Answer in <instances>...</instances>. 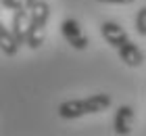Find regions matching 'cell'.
Returning a JSON list of instances; mask_svg holds the SVG:
<instances>
[{
	"mask_svg": "<svg viewBox=\"0 0 146 136\" xmlns=\"http://www.w3.org/2000/svg\"><path fill=\"white\" fill-rule=\"evenodd\" d=\"M113 98L111 94H92L88 98H73V100H65L58 105V115L63 119H77L84 115H94V113H102L111 107Z\"/></svg>",
	"mask_w": 146,
	"mask_h": 136,
	"instance_id": "1",
	"label": "cell"
},
{
	"mask_svg": "<svg viewBox=\"0 0 146 136\" xmlns=\"http://www.w3.org/2000/svg\"><path fill=\"white\" fill-rule=\"evenodd\" d=\"M48 19H50V4L46 2V0H38L29 9L27 27H25V44H27L31 50H36L44 44Z\"/></svg>",
	"mask_w": 146,
	"mask_h": 136,
	"instance_id": "2",
	"label": "cell"
},
{
	"mask_svg": "<svg viewBox=\"0 0 146 136\" xmlns=\"http://www.w3.org/2000/svg\"><path fill=\"white\" fill-rule=\"evenodd\" d=\"M61 33L63 38L67 40V44H71L75 50H86L90 44L88 36L84 33L82 25H79V21H75V19H63L61 21Z\"/></svg>",
	"mask_w": 146,
	"mask_h": 136,
	"instance_id": "3",
	"label": "cell"
},
{
	"mask_svg": "<svg viewBox=\"0 0 146 136\" xmlns=\"http://www.w3.org/2000/svg\"><path fill=\"white\" fill-rule=\"evenodd\" d=\"M100 33H102V38L107 40V44L113 46L115 50H117L123 42H127V40H129L127 31H125L119 23H115V21H104V23L100 25Z\"/></svg>",
	"mask_w": 146,
	"mask_h": 136,
	"instance_id": "4",
	"label": "cell"
},
{
	"mask_svg": "<svg viewBox=\"0 0 146 136\" xmlns=\"http://www.w3.org/2000/svg\"><path fill=\"white\" fill-rule=\"evenodd\" d=\"M131 124H134V109L129 105H121L115 111V119H113V130L119 136H127L131 132Z\"/></svg>",
	"mask_w": 146,
	"mask_h": 136,
	"instance_id": "5",
	"label": "cell"
},
{
	"mask_svg": "<svg viewBox=\"0 0 146 136\" xmlns=\"http://www.w3.org/2000/svg\"><path fill=\"white\" fill-rule=\"evenodd\" d=\"M117 52H119V59H121L127 67H140L144 63V52H142V48L138 44H134L131 40L123 42L117 48Z\"/></svg>",
	"mask_w": 146,
	"mask_h": 136,
	"instance_id": "6",
	"label": "cell"
},
{
	"mask_svg": "<svg viewBox=\"0 0 146 136\" xmlns=\"http://www.w3.org/2000/svg\"><path fill=\"white\" fill-rule=\"evenodd\" d=\"M27 15L29 11L25 9H17L15 15H13V23H11V33H13V40L17 42V46L21 48L25 44V27H27Z\"/></svg>",
	"mask_w": 146,
	"mask_h": 136,
	"instance_id": "7",
	"label": "cell"
},
{
	"mask_svg": "<svg viewBox=\"0 0 146 136\" xmlns=\"http://www.w3.org/2000/svg\"><path fill=\"white\" fill-rule=\"evenodd\" d=\"M0 50H2L6 57H15V54L19 52V46H17L15 40H13L11 29L2 21H0Z\"/></svg>",
	"mask_w": 146,
	"mask_h": 136,
	"instance_id": "8",
	"label": "cell"
},
{
	"mask_svg": "<svg viewBox=\"0 0 146 136\" xmlns=\"http://www.w3.org/2000/svg\"><path fill=\"white\" fill-rule=\"evenodd\" d=\"M2 2L4 9H11V11H17V9H25V11H29L31 6H34L38 0H0Z\"/></svg>",
	"mask_w": 146,
	"mask_h": 136,
	"instance_id": "9",
	"label": "cell"
},
{
	"mask_svg": "<svg viewBox=\"0 0 146 136\" xmlns=\"http://www.w3.org/2000/svg\"><path fill=\"white\" fill-rule=\"evenodd\" d=\"M136 31L146 38V6H142L136 15Z\"/></svg>",
	"mask_w": 146,
	"mask_h": 136,
	"instance_id": "10",
	"label": "cell"
},
{
	"mask_svg": "<svg viewBox=\"0 0 146 136\" xmlns=\"http://www.w3.org/2000/svg\"><path fill=\"white\" fill-rule=\"evenodd\" d=\"M98 2H104V4H131L136 0H98Z\"/></svg>",
	"mask_w": 146,
	"mask_h": 136,
	"instance_id": "11",
	"label": "cell"
}]
</instances>
